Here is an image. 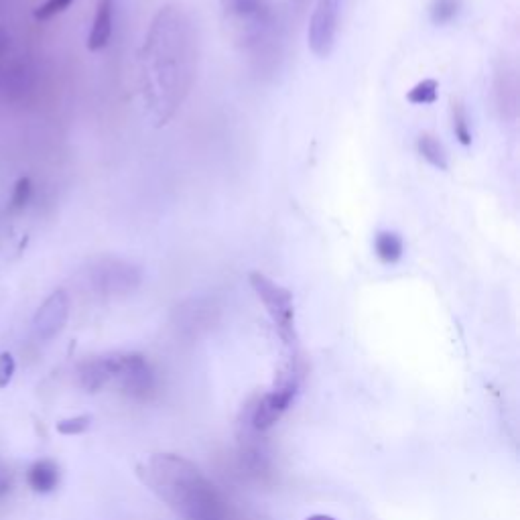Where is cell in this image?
Listing matches in <instances>:
<instances>
[{
	"label": "cell",
	"mask_w": 520,
	"mask_h": 520,
	"mask_svg": "<svg viewBox=\"0 0 520 520\" xmlns=\"http://www.w3.org/2000/svg\"><path fill=\"white\" fill-rule=\"evenodd\" d=\"M61 472L53 460H39L27 472V484L35 494H49L59 486Z\"/></svg>",
	"instance_id": "obj_12"
},
{
	"label": "cell",
	"mask_w": 520,
	"mask_h": 520,
	"mask_svg": "<svg viewBox=\"0 0 520 520\" xmlns=\"http://www.w3.org/2000/svg\"><path fill=\"white\" fill-rule=\"evenodd\" d=\"M462 11V0H431L429 17L435 25H447Z\"/></svg>",
	"instance_id": "obj_16"
},
{
	"label": "cell",
	"mask_w": 520,
	"mask_h": 520,
	"mask_svg": "<svg viewBox=\"0 0 520 520\" xmlns=\"http://www.w3.org/2000/svg\"><path fill=\"white\" fill-rule=\"evenodd\" d=\"M15 370H17L15 356L11 352L0 354V388H7L13 382Z\"/></svg>",
	"instance_id": "obj_21"
},
{
	"label": "cell",
	"mask_w": 520,
	"mask_h": 520,
	"mask_svg": "<svg viewBox=\"0 0 520 520\" xmlns=\"http://www.w3.org/2000/svg\"><path fill=\"white\" fill-rule=\"evenodd\" d=\"M92 425V417L90 415H78V417H70V419H61L55 429L59 435H82L90 429Z\"/></svg>",
	"instance_id": "obj_19"
},
{
	"label": "cell",
	"mask_w": 520,
	"mask_h": 520,
	"mask_svg": "<svg viewBox=\"0 0 520 520\" xmlns=\"http://www.w3.org/2000/svg\"><path fill=\"white\" fill-rule=\"evenodd\" d=\"M305 520H336V518L330 516V514H313V516H309Z\"/></svg>",
	"instance_id": "obj_25"
},
{
	"label": "cell",
	"mask_w": 520,
	"mask_h": 520,
	"mask_svg": "<svg viewBox=\"0 0 520 520\" xmlns=\"http://www.w3.org/2000/svg\"><path fill=\"white\" fill-rule=\"evenodd\" d=\"M309 5H311V0H291V13H293V19L301 21V19L307 15Z\"/></svg>",
	"instance_id": "obj_22"
},
{
	"label": "cell",
	"mask_w": 520,
	"mask_h": 520,
	"mask_svg": "<svg viewBox=\"0 0 520 520\" xmlns=\"http://www.w3.org/2000/svg\"><path fill=\"white\" fill-rule=\"evenodd\" d=\"M137 360V354H106L80 364V384L88 393H98L112 382L122 384Z\"/></svg>",
	"instance_id": "obj_8"
},
{
	"label": "cell",
	"mask_w": 520,
	"mask_h": 520,
	"mask_svg": "<svg viewBox=\"0 0 520 520\" xmlns=\"http://www.w3.org/2000/svg\"><path fill=\"white\" fill-rule=\"evenodd\" d=\"M198 72V33L181 5H165L147 31L139 78L147 114L165 126L185 104Z\"/></svg>",
	"instance_id": "obj_1"
},
{
	"label": "cell",
	"mask_w": 520,
	"mask_h": 520,
	"mask_svg": "<svg viewBox=\"0 0 520 520\" xmlns=\"http://www.w3.org/2000/svg\"><path fill=\"white\" fill-rule=\"evenodd\" d=\"M437 90H439V84L435 80H423L409 90L407 100L417 106H427L437 100Z\"/></svg>",
	"instance_id": "obj_17"
},
{
	"label": "cell",
	"mask_w": 520,
	"mask_h": 520,
	"mask_svg": "<svg viewBox=\"0 0 520 520\" xmlns=\"http://www.w3.org/2000/svg\"><path fill=\"white\" fill-rule=\"evenodd\" d=\"M143 283V271L122 258H100L90 269V285L102 297L116 299L133 295Z\"/></svg>",
	"instance_id": "obj_6"
},
{
	"label": "cell",
	"mask_w": 520,
	"mask_h": 520,
	"mask_svg": "<svg viewBox=\"0 0 520 520\" xmlns=\"http://www.w3.org/2000/svg\"><path fill=\"white\" fill-rule=\"evenodd\" d=\"M494 96L502 118L514 120L518 114V78L510 63L502 61L494 78Z\"/></svg>",
	"instance_id": "obj_10"
},
{
	"label": "cell",
	"mask_w": 520,
	"mask_h": 520,
	"mask_svg": "<svg viewBox=\"0 0 520 520\" xmlns=\"http://www.w3.org/2000/svg\"><path fill=\"white\" fill-rule=\"evenodd\" d=\"M250 287L254 289L260 303L265 305V309L275 325V332L285 348V354H297L299 336H297V328H295L293 293L263 273L250 275Z\"/></svg>",
	"instance_id": "obj_5"
},
{
	"label": "cell",
	"mask_w": 520,
	"mask_h": 520,
	"mask_svg": "<svg viewBox=\"0 0 520 520\" xmlns=\"http://www.w3.org/2000/svg\"><path fill=\"white\" fill-rule=\"evenodd\" d=\"M374 250H376V256L382 260L384 265H395L403 258L405 244H403V238L397 232L382 230L374 238Z\"/></svg>",
	"instance_id": "obj_13"
},
{
	"label": "cell",
	"mask_w": 520,
	"mask_h": 520,
	"mask_svg": "<svg viewBox=\"0 0 520 520\" xmlns=\"http://www.w3.org/2000/svg\"><path fill=\"white\" fill-rule=\"evenodd\" d=\"M3 78H5V68H0V94H3Z\"/></svg>",
	"instance_id": "obj_26"
},
{
	"label": "cell",
	"mask_w": 520,
	"mask_h": 520,
	"mask_svg": "<svg viewBox=\"0 0 520 520\" xmlns=\"http://www.w3.org/2000/svg\"><path fill=\"white\" fill-rule=\"evenodd\" d=\"M9 45H11V37H9L5 31H0V57H3V55L7 53Z\"/></svg>",
	"instance_id": "obj_24"
},
{
	"label": "cell",
	"mask_w": 520,
	"mask_h": 520,
	"mask_svg": "<svg viewBox=\"0 0 520 520\" xmlns=\"http://www.w3.org/2000/svg\"><path fill=\"white\" fill-rule=\"evenodd\" d=\"M70 319V297L63 289L53 291L33 317V332L41 342L55 340Z\"/></svg>",
	"instance_id": "obj_9"
},
{
	"label": "cell",
	"mask_w": 520,
	"mask_h": 520,
	"mask_svg": "<svg viewBox=\"0 0 520 520\" xmlns=\"http://www.w3.org/2000/svg\"><path fill=\"white\" fill-rule=\"evenodd\" d=\"M112 29H114V0H100L88 35V49L102 51L112 39Z\"/></svg>",
	"instance_id": "obj_11"
},
{
	"label": "cell",
	"mask_w": 520,
	"mask_h": 520,
	"mask_svg": "<svg viewBox=\"0 0 520 520\" xmlns=\"http://www.w3.org/2000/svg\"><path fill=\"white\" fill-rule=\"evenodd\" d=\"M303 380V360L301 354H287L285 364L281 366V372L275 378L273 388L267 395L260 397L256 407L252 409L250 423L254 431H269L275 427L281 417L291 409L299 386Z\"/></svg>",
	"instance_id": "obj_4"
},
{
	"label": "cell",
	"mask_w": 520,
	"mask_h": 520,
	"mask_svg": "<svg viewBox=\"0 0 520 520\" xmlns=\"http://www.w3.org/2000/svg\"><path fill=\"white\" fill-rule=\"evenodd\" d=\"M31 195H33V183L29 177H21L15 183L13 195H11V212L19 214L27 208V204L31 202Z\"/></svg>",
	"instance_id": "obj_18"
},
{
	"label": "cell",
	"mask_w": 520,
	"mask_h": 520,
	"mask_svg": "<svg viewBox=\"0 0 520 520\" xmlns=\"http://www.w3.org/2000/svg\"><path fill=\"white\" fill-rule=\"evenodd\" d=\"M222 11L236 41L258 65H267L279 55L281 27L273 0H220Z\"/></svg>",
	"instance_id": "obj_3"
},
{
	"label": "cell",
	"mask_w": 520,
	"mask_h": 520,
	"mask_svg": "<svg viewBox=\"0 0 520 520\" xmlns=\"http://www.w3.org/2000/svg\"><path fill=\"white\" fill-rule=\"evenodd\" d=\"M417 151L419 155L429 163L433 165L435 169L439 171H445L449 165H447V155H445V149L443 145L429 133H423L419 139H417Z\"/></svg>",
	"instance_id": "obj_14"
},
{
	"label": "cell",
	"mask_w": 520,
	"mask_h": 520,
	"mask_svg": "<svg viewBox=\"0 0 520 520\" xmlns=\"http://www.w3.org/2000/svg\"><path fill=\"white\" fill-rule=\"evenodd\" d=\"M141 482L183 520H230L228 500L191 460L153 453L139 464Z\"/></svg>",
	"instance_id": "obj_2"
},
{
	"label": "cell",
	"mask_w": 520,
	"mask_h": 520,
	"mask_svg": "<svg viewBox=\"0 0 520 520\" xmlns=\"http://www.w3.org/2000/svg\"><path fill=\"white\" fill-rule=\"evenodd\" d=\"M11 484H13V478H11L9 470L0 466V498L11 492Z\"/></svg>",
	"instance_id": "obj_23"
},
{
	"label": "cell",
	"mask_w": 520,
	"mask_h": 520,
	"mask_svg": "<svg viewBox=\"0 0 520 520\" xmlns=\"http://www.w3.org/2000/svg\"><path fill=\"white\" fill-rule=\"evenodd\" d=\"M451 122H453V135L464 147L472 145V130L468 122V112L460 100L451 102Z\"/></svg>",
	"instance_id": "obj_15"
},
{
	"label": "cell",
	"mask_w": 520,
	"mask_h": 520,
	"mask_svg": "<svg viewBox=\"0 0 520 520\" xmlns=\"http://www.w3.org/2000/svg\"><path fill=\"white\" fill-rule=\"evenodd\" d=\"M346 0H317L315 11L309 21V49L317 57H330L338 31H340V15Z\"/></svg>",
	"instance_id": "obj_7"
},
{
	"label": "cell",
	"mask_w": 520,
	"mask_h": 520,
	"mask_svg": "<svg viewBox=\"0 0 520 520\" xmlns=\"http://www.w3.org/2000/svg\"><path fill=\"white\" fill-rule=\"evenodd\" d=\"M74 0H47L39 9H35V19L37 21H49L61 13L68 11L72 7Z\"/></svg>",
	"instance_id": "obj_20"
}]
</instances>
